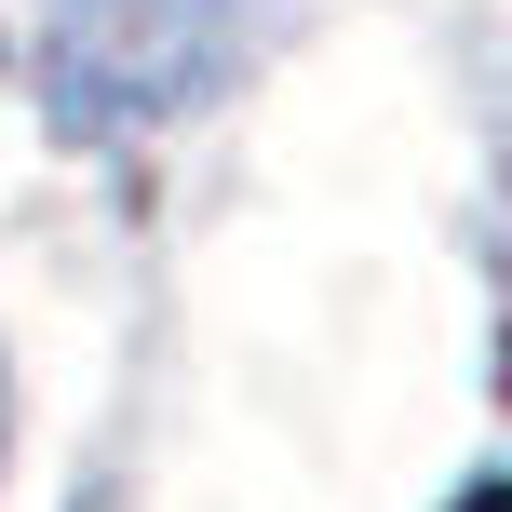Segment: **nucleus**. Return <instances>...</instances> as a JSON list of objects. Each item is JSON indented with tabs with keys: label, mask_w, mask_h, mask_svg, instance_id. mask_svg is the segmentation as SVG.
<instances>
[{
	"label": "nucleus",
	"mask_w": 512,
	"mask_h": 512,
	"mask_svg": "<svg viewBox=\"0 0 512 512\" xmlns=\"http://www.w3.org/2000/svg\"><path fill=\"white\" fill-rule=\"evenodd\" d=\"M459 512H499V486H472V499H459Z\"/></svg>",
	"instance_id": "f257e3e1"
}]
</instances>
